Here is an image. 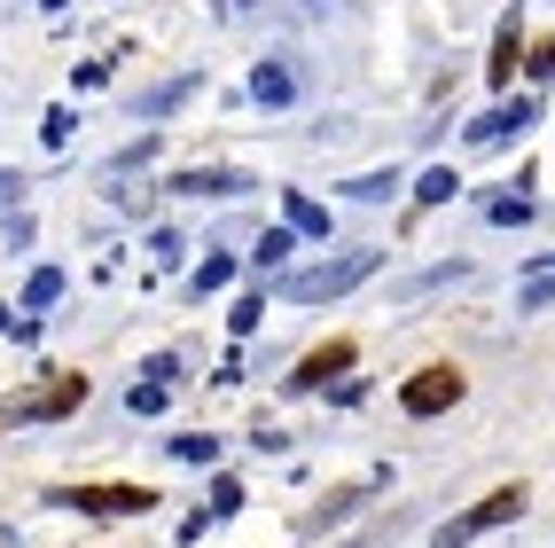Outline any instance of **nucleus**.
<instances>
[{
  "label": "nucleus",
  "mask_w": 555,
  "mask_h": 548,
  "mask_svg": "<svg viewBox=\"0 0 555 548\" xmlns=\"http://www.w3.org/2000/svg\"><path fill=\"white\" fill-rule=\"evenodd\" d=\"M367 275H376V251H345V259H328V267L298 275V282H289V298H345V290L367 282Z\"/></svg>",
  "instance_id": "1"
},
{
  "label": "nucleus",
  "mask_w": 555,
  "mask_h": 548,
  "mask_svg": "<svg viewBox=\"0 0 555 548\" xmlns=\"http://www.w3.org/2000/svg\"><path fill=\"white\" fill-rule=\"evenodd\" d=\"M454 399H462V369H447V360H438V369H415V377H406L399 408H406V416H447Z\"/></svg>",
  "instance_id": "2"
},
{
  "label": "nucleus",
  "mask_w": 555,
  "mask_h": 548,
  "mask_svg": "<svg viewBox=\"0 0 555 548\" xmlns=\"http://www.w3.org/2000/svg\"><path fill=\"white\" fill-rule=\"evenodd\" d=\"M63 501H79V509H102V518H126V509H150L157 494H150V486H79V494H63Z\"/></svg>",
  "instance_id": "3"
},
{
  "label": "nucleus",
  "mask_w": 555,
  "mask_h": 548,
  "mask_svg": "<svg viewBox=\"0 0 555 548\" xmlns=\"http://www.w3.org/2000/svg\"><path fill=\"white\" fill-rule=\"evenodd\" d=\"M79 399H87V377H55L48 392L16 399V416H63V408H79Z\"/></svg>",
  "instance_id": "4"
},
{
  "label": "nucleus",
  "mask_w": 555,
  "mask_h": 548,
  "mask_svg": "<svg viewBox=\"0 0 555 548\" xmlns=\"http://www.w3.org/2000/svg\"><path fill=\"white\" fill-rule=\"evenodd\" d=\"M516 55H525V24L501 16V31H493V63H486V79H493V87H508V79H516Z\"/></svg>",
  "instance_id": "5"
},
{
  "label": "nucleus",
  "mask_w": 555,
  "mask_h": 548,
  "mask_svg": "<svg viewBox=\"0 0 555 548\" xmlns=\"http://www.w3.org/2000/svg\"><path fill=\"white\" fill-rule=\"evenodd\" d=\"M525 126H532V102H516V110H486V118L469 126V141H477V150H493V141L525 133Z\"/></svg>",
  "instance_id": "6"
},
{
  "label": "nucleus",
  "mask_w": 555,
  "mask_h": 548,
  "mask_svg": "<svg viewBox=\"0 0 555 548\" xmlns=\"http://www.w3.org/2000/svg\"><path fill=\"white\" fill-rule=\"evenodd\" d=\"M352 369V337H337V345H321V353H306V369H298V384H328V377H345Z\"/></svg>",
  "instance_id": "7"
},
{
  "label": "nucleus",
  "mask_w": 555,
  "mask_h": 548,
  "mask_svg": "<svg viewBox=\"0 0 555 548\" xmlns=\"http://www.w3.org/2000/svg\"><path fill=\"white\" fill-rule=\"evenodd\" d=\"M516 509H525V486H501V494H486V501H477V518H469L462 533H477V525H508Z\"/></svg>",
  "instance_id": "8"
},
{
  "label": "nucleus",
  "mask_w": 555,
  "mask_h": 548,
  "mask_svg": "<svg viewBox=\"0 0 555 548\" xmlns=\"http://www.w3.org/2000/svg\"><path fill=\"white\" fill-rule=\"evenodd\" d=\"M547 298H555V259H540L525 275V290H516V306H547Z\"/></svg>",
  "instance_id": "9"
},
{
  "label": "nucleus",
  "mask_w": 555,
  "mask_h": 548,
  "mask_svg": "<svg viewBox=\"0 0 555 548\" xmlns=\"http://www.w3.org/2000/svg\"><path fill=\"white\" fill-rule=\"evenodd\" d=\"M454 189H462V180H454L447 165H438V173H423V189H415V196H423V204H447Z\"/></svg>",
  "instance_id": "10"
},
{
  "label": "nucleus",
  "mask_w": 555,
  "mask_h": 548,
  "mask_svg": "<svg viewBox=\"0 0 555 548\" xmlns=\"http://www.w3.org/2000/svg\"><path fill=\"white\" fill-rule=\"evenodd\" d=\"M525 71H532V79H555V40H532V63Z\"/></svg>",
  "instance_id": "11"
},
{
  "label": "nucleus",
  "mask_w": 555,
  "mask_h": 548,
  "mask_svg": "<svg viewBox=\"0 0 555 548\" xmlns=\"http://www.w3.org/2000/svg\"><path fill=\"white\" fill-rule=\"evenodd\" d=\"M493 219H501V228H525L532 204H525V196H508V204H493Z\"/></svg>",
  "instance_id": "12"
}]
</instances>
